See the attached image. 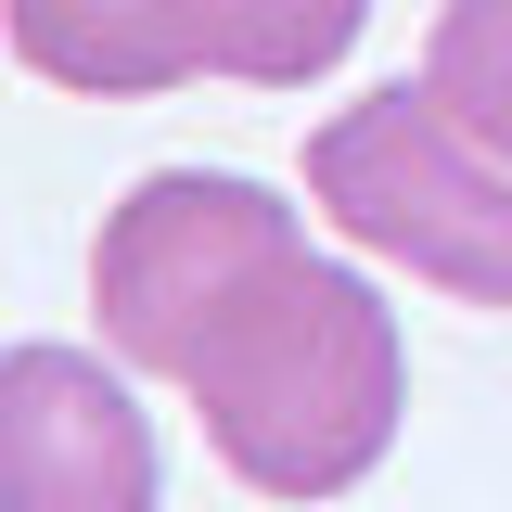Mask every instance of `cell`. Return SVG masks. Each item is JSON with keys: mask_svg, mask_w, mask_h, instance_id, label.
I'll use <instances>...</instances> for the list:
<instances>
[{"mask_svg": "<svg viewBox=\"0 0 512 512\" xmlns=\"http://www.w3.org/2000/svg\"><path fill=\"white\" fill-rule=\"evenodd\" d=\"M180 397L205 410V448L256 500H346L397 448L410 346H397V308L359 269L295 244L282 269H256L244 295L205 320V346L180 359Z\"/></svg>", "mask_w": 512, "mask_h": 512, "instance_id": "6da1fadb", "label": "cell"}, {"mask_svg": "<svg viewBox=\"0 0 512 512\" xmlns=\"http://www.w3.org/2000/svg\"><path fill=\"white\" fill-rule=\"evenodd\" d=\"M308 205L359 256L436 282L461 308H512V167L474 128H448L423 77L359 90L346 116L308 128Z\"/></svg>", "mask_w": 512, "mask_h": 512, "instance_id": "7a4b0ae2", "label": "cell"}, {"mask_svg": "<svg viewBox=\"0 0 512 512\" xmlns=\"http://www.w3.org/2000/svg\"><path fill=\"white\" fill-rule=\"evenodd\" d=\"M295 244H308V218L269 180H244V167H154V180H128V205L103 218V244H90L103 346H116L128 372L180 384V359L205 346V320L231 308L256 269H282Z\"/></svg>", "mask_w": 512, "mask_h": 512, "instance_id": "3957f363", "label": "cell"}, {"mask_svg": "<svg viewBox=\"0 0 512 512\" xmlns=\"http://www.w3.org/2000/svg\"><path fill=\"white\" fill-rule=\"evenodd\" d=\"M0 512H167L154 410L90 346H0Z\"/></svg>", "mask_w": 512, "mask_h": 512, "instance_id": "277c9868", "label": "cell"}, {"mask_svg": "<svg viewBox=\"0 0 512 512\" xmlns=\"http://www.w3.org/2000/svg\"><path fill=\"white\" fill-rule=\"evenodd\" d=\"M26 77H52L77 103H154L205 77V26L192 0H0Z\"/></svg>", "mask_w": 512, "mask_h": 512, "instance_id": "5b68a950", "label": "cell"}, {"mask_svg": "<svg viewBox=\"0 0 512 512\" xmlns=\"http://www.w3.org/2000/svg\"><path fill=\"white\" fill-rule=\"evenodd\" d=\"M205 26V77H244V90H308L359 52L372 0H192Z\"/></svg>", "mask_w": 512, "mask_h": 512, "instance_id": "8992f818", "label": "cell"}, {"mask_svg": "<svg viewBox=\"0 0 512 512\" xmlns=\"http://www.w3.org/2000/svg\"><path fill=\"white\" fill-rule=\"evenodd\" d=\"M423 90L448 103V128H474V141L512 167V0H436Z\"/></svg>", "mask_w": 512, "mask_h": 512, "instance_id": "52a82bcc", "label": "cell"}]
</instances>
